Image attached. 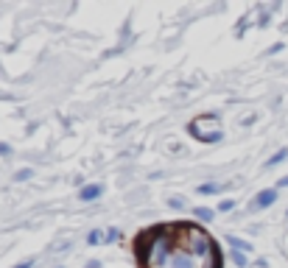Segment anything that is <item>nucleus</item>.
<instances>
[{
	"label": "nucleus",
	"mask_w": 288,
	"mask_h": 268,
	"mask_svg": "<svg viewBox=\"0 0 288 268\" xmlns=\"http://www.w3.org/2000/svg\"><path fill=\"white\" fill-rule=\"evenodd\" d=\"M98 187H84V193H81V196H84V198H92V196H98Z\"/></svg>",
	"instance_id": "obj_3"
},
{
	"label": "nucleus",
	"mask_w": 288,
	"mask_h": 268,
	"mask_svg": "<svg viewBox=\"0 0 288 268\" xmlns=\"http://www.w3.org/2000/svg\"><path fill=\"white\" fill-rule=\"evenodd\" d=\"M134 254L143 268H221L216 240L196 224H160L137 235Z\"/></svg>",
	"instance_id": "obj_1"
},
{
	"label": "nucleus",
	"mask_w": 288,
	"mask_h": 268,
	"mask_svg": "<svg viewBox=\"0 0 288 268\" xmlns=\"http://www.w3.org/2000/svg\"><path fill=\"white\" fill-rule=\"evenodd\" d=\"M274 196H277V190H263L258 198H255V210H260V207H269L274 201Z\"/></svg>",
	"instance_id": "obj_2"
},
{
	"label": "nucleus",
	"mask_w": 288,
	"mask_h": 268,
	"mask_svg": "<svg viewBox=\"0 0 288 268\" xmlns=\"http://www.w3.org/2000/svg\"><path fill=\"white\" fill-rule=\"evenodd\" d=\"M199 218H207V221H210L213 212H210V210H199Z\"/></svg>",
	"instance_id": "obj_4"
}]
</instances>
